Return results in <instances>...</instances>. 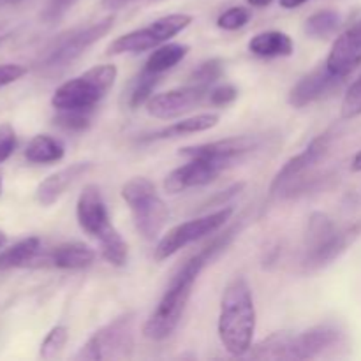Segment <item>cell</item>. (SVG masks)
Returning <instances> with one entry per match:
<instances>
[{"label": "cell", "instance_id": "cell-1", "mask_svg": "<svg viewBox=\"0 0 361 361\" xmlns=\"http://www.w3.org/2000/svg\"><path fill=\"white\" fill-rule=\"evenodd\" d=\"M236 233H238V226H233L226 233L215 236L208 245H204L200 252L189 257L176 270V274L169 281L168 289H166L161 302H159L157 309L154 310V314L145 323V337L155 342L166 341V338L171 337L173 331L178 328L180 321H182L183 312H185L187 303H189L190 296H192L194 284H196L200 274L222 250H226V247L233 242Z\"/></svg>", "mask_w": 361, "mask_h": 361}, {"label": "cell", "instance_id": "cell-2", "mask_svg": "<svg viewBox=\"0 0 361 361\" xmlns=\"http://www.w3.org/2000/svg\"><path fill=\"white\" fill-rule=\"evenodd\" d=\"M219 338L231 356H245L256 334V307L249 282L235 277L222 293L219 312Z\"/></svg>", "mask_w": 361, "mask_h": 361}, {"label": "cell", "instance_id": "cell-3", "mask_svg": "<svg viewBox=\"0 0 361 361\" xmlns=\"http://www.w3.org/2000/svg\"><path fill=\"white\" fill-rule=\"evenodd\" d=\"M76 217L80 228L99 242L102 257L113 267H126L129 247L109 221L101 189L94 183H88L81 190L76 203Z\"/></svg>", "mask_w": 361, "mask_h": 361}, {"label": "cell", "instance_id": "cell-4", "mask_svg": "<svg viewBox=\"0 0 361 361\" xmlns=\"http://www.w3.org/2000/svg\"><path fill=\"white\" fill-rule=\"evenodd\" d=\"M118 69L113 63H102L88 69L87 73L66 81L55 90L51 97L56 111H94L95 106L108 95L115 85Z\"/></svg>", "mask_w": 361, "mask_h": 361}, {"label": "cell", "instance_id": "cell-5", "mask_svg": "<svg viewBox=\"0 0 361 361\" xmlns=\"http://www.w3.org/2000/svg\"><path fill=\"white\" fill-rule=\"evenodd\" d=\"M358 233L360 226L338 231L330 215L314 212L307 222L305 256L302 259L303 270L314 271L334 263L348 249L349 243H353Z\"/></svg>", "mask_w": 361, "mask_h": 361}, {"label": "cell", "instance_id": "cell-6", "mask_svg": "<svg viewBox=\"0 0 361 361\" xmlns=\"http://www.w3.org/2000/svg\"><path fill=\"white\" fill-rule=\"evenodd\" d=\"M122 197L133 214V221L145 240L161 235L169 219V208L155 190V185L145 176L130 178L122 187Z\"/></svg>", "mask_w": 361, "mask_h": 361}, {"label": "cell", "instance_id": "cell-7", "mask_svg": "<svg viewBox=\"0 0 361 361\" xmlns=\"http://www.w3.org/2000/svg\"><path fill=\"white\" fill-rule=\"evenodd\" d=\"M113 23H115V18L108 16L104 20L87 25V27L71 28V30L56 35L39 55L37 69L56 71L67 67L74 60L80 59L92 44L101 41L111 30Z\"/></svg>", "mask_w": 361, "mask_h": 361}, {"label": "cell", "instance_id": "cell-8", "mask_svg": "<svg viewBox=\"0 0 361 361\" xmlns=\"http://www.w3.org/2000/svg\"><path fill=\"white\" fill-rule=\"evenodd\" d=\"M134 335H136V314H123L106 326L99 328L85 342L76 355V360L101 361L130 358L134 351Z\"/></svg>", "mask_w": 361, "mask_h": 361}, {"label": "cell", "instance_id": "cell-9", "mask_svg": "<svg viewBox=\"0 0 361 361\" xmlns=\"http://www.w3.org/2000/svg\"><path fill=\"white\" fill-rule=\"evenodd\" d=\"M192 23L190 14H168L148 27L137 28V30L123 34L116 37L111 44L108 46V55H122V53H141L147 49L157 48L162 42H168L169 39L175 37L182 30H185Z\"/></svg>", "mask_w": 361, "mask_h": 361}, {"label": "cell", "instance_id": "cell-10", "mask_svg": "<svg viewBox=\"0 0 361 361\" xmlns=\"http://www.w3.org/2000/svg\"><path fill=\"white\" fill-rule=\"evenodd\" d=\"M231 215L233 208L226 207L214 212V214L203 215V217L192 219V221H187L183 222V224L175 226V228L169 229V231L162 236L161 242L155 247V261L168 259V257L175 256L178 250H182L183 247H187L189 243L197 242V240L204 238V236L208 235H214L215 231H219V229L231 219Z\"/></svg>", "mask_w": 361, "mask_h": 361}, {"label": "cell", "instance_id": "cell-11", "mask_svg": "<svg viewBox=\"0 0 361 361\" xmlns=\"http://www.w3.org/2000/svg\"><path fill=\"white\" fill-rule=\"evenodd\" d=\"M231 162L222 161V159L212 157H194L180 168L173 169L164 180V189L169 194H178L182 190L192 189V187L207 185L214 182Z\"/></svg>", "mask_w": 361, "mask_h": 361}, {"label": "cell", "instance_id": "cell-12", "mask_svg": "<svg viewBox=\"0 0 361 361\" xmlns=\"http://www.w3.org/2000/svg\"><path fill=\"white\" fill-rule=\"evenodd\" d=\"M208 92L210 90L207 87H200V85L175 88V90L164 92V94L152 95L150 101L147 102V109L155 118H178L203 104L204 99H208Z\"/></svg>", "mask_w": 361, "mask_h": 361}, {"label": "cell", "instance_id": "cell-13", "mask_svg": "<svg viewBox=\"0 0 361 361\" xmlns=\"http://www.w3.org/2000/svg\"><path fill=\"white\" fill-rule=\"evenodd\" d=\"M330 143L331 136L328 133L319 134L317 137H314V140L307 145L305 150L289 159V161L282 166L281 171L274 176L270 185V194L282 192V190H284L286 187L291 185L302 173H305L307 169L312 168L317 161H321V159L326 155Z\"/></svg>", "mask_w": 361, "mask_h": 361}, {"label": "cell", "instance_id": "cell-14", "mask_svg": "<svg viewBox=\"0 0 361 361\" xmlns=\"http://www.w3.org/2000/svg\"><path fill=\"white\" fill-rule=\"evenodd\" d=\"M361 63V20L335 39L326 67L338 78H348Z\"/></svg>", "mask_w": 361, "mask_h": 361}, {"label": "cell", "instance_id": "cell-15", "mask_svg": "<svg viewBox=\"0 0 361 361\" xmlns=\"http://www.w3.org/2000/svg\"><path fill=\"white\" fill-rule=\"evenodd\" d=\"M259 147V140L256 136H233L226 140L210 141V143L192 145V147L180 148L178 154L182 157L194 159V157H212L222 159V161L235 162L236 159L250 154Z\"/></svg>", "mask_w": 361, "mask_h": 361}, {"label": "cell", "instance_id": "cell-16", "mask_svg": "<svg viewBox=\"0 0 361 361\" xmlns=\"http://www.w3.org/2000/svg\"><path fill=\"white\" fill-rule=\"evenodd\" d=\"M342 331L335 324H317L303 334H295L291 345V360H314L324 355L341 342Z\"/></svg>", "mask_w": 361, "mask_h": 361}, {"label": "cell", "instance_id": "cell-17", "mask_svg": "<svg viewBox=\"0 0 361 361\" xmlns=\"http://www.w3.org/2000/svg\"><path fill=\"white\" fill-rule=\"evenodd\" d=\"M342 81H344V78L335 76V74L328 69L326 63H324V67L321 66L317 67V69H314L312 73L303 76L302 80L291 88L288 97L289 104L296 109L305 108V106L312 104L317 99L324 97V95L330 94L331 90H335Z\"/></svg>", "mask_w": 361, "mask_h": 361}, {"label": "cell", "instance_id": "cell-18", "mask_svg": "<svg viewBox=\"0 0 361 361\" xmlns=\"http://www.w3.org/2000/svg\"><path fill=\"white\" fill-rule=\"evenodd\" d=\"M92 169V162H74V164L67 166V168L60 169V171L53 173V175L46 176L35 190V197L42 207H51L55 204L60 197L66 194V190L73 185L74 182L87 175Z\"/></svg>", "mask_w": 361, "mask_h": 361}, {"label": "cell", "instance_id": "cell-19", "mask_svg": "<svg viewBox=\"0 0 361 361\" xmlns=\"http://www.w3.org/2000/svg\"><path fill=\"white\" fill-rule=\"evenodd\" d=\"M249 51L256 56H263V59L291 56L295 53V42L286 32H259L249 41Z\"/></svg>", "mask_w": 361, "mask_h": 361}, {"label": "cell", "instance_id": "cell-20", "mask_svg": "<svg viewBox=\"0 0 361 361\" xmlns=\"http://www.w3.org/2000/svg\"><path fill=\"white\" fill-rule=\"evenodd\" d=\"M49 261L59 270H83L94 263L95 252L85 243H62L53 249Z\"/></svg>", "mask_w": 361, "mask_h": 361}, {"label": "cell", "instance_id": "cell-21", "mask_svg": "<svg viewBox=\"0 0 361 361\" xmlns=\"http://www.w3.org/2000/svg\"><path fill=\"white\" fill-rule=\"evenodd\" d=\"M219 123V115L215 113H203V115L190 116V118L180 120V122L171 123L169 127L152 133L150 136L145 137V141H157V140H168V137H180L187 136V134L204 133L208 129H214Z\"/></svg>", "mask_w": 361, "mask_h": 361}, {"label": "cell", "instance_id": "cell-22", "mask_svg": "<svg viewBox=\"0 0 361 361\" xmlns=\"http://www.w3.org/2000/svg\"><path fill=\"white\" fill-rule=\"evenodd\" d=\"M66 155V147L56 137L48 134H37L25 148V159L32 164H51L62 161Z\"/></svg>", "mask_w": 361, "mask_h": 361}, {"label": "cell", "instance_id": "cell-23", "mask_svg": "<svg viewBox=\"0 0 361 361\" xmlns=\"http://www.w3.org/2000/svg\"><path fill=\"white\" fill-rule=\"evenodd\" d=\"M295 334L291 331H277L270 337L263 338L257 345L250 348V356L254 360H291V345Z\"/></svg>", "mask_w": 361, "mask_h": 361}, {"label": "cell", "instance_id": "cell-24", "mask_svg": "<svg viewBox=\"0 0 361 361\" xmlns=\"http://www.w3.org/2000/svg\"><path fill=\"white\" fill-rule=\"evenodd\" d=\"M190 48L187 44H180V42H169V44L161 46V48L154 49L150 56L147 59L145 69L147 73L152 74H162L166 71L173 69L176 63L182 62L187 55H189Z\"/></svg>", "mask_w": 361, "mask_h": 361}, {"label": "cell", "instance_id": "cell-25", "mask_svg": "<svg viewBox=\"0 0 361 361\" xmlns=\"http://www.w3.org/2000/svg\"><path fill=\"white\" fill-rule=\"evenodd\" d=\"M39 249H41V240L37 236H28V238L14 243L13 247L0 252V271L30 263L35 254L39 252Z\"/></svg>", "mask_w": 361, "mask_h": 361}, {"label": "cell", "instance_id": "cell-26", "mask_svg": "<svg viewBox=\"0 0 361 361\" xmlns=\"http://www.w3.org/2000/svg\"><path fill=\"white\" fill-rule=\"evenodd\" d=\"M341 27V14L337 11L324 9L314 13L305 21V34L314 39H328Z\"/></svg>", "mask_w": 361, "mask_h": 361}, {"label": "cell", "instance_id": "cell-27", "mask_svg": "<svg viewBox=\"0 0 361 361\" xmlns=\"http://www.w3.org/2000/svg\"><path fill=\"white\" fill-rule=\"evenodd\" d=\"M67 341H69V330L62 324L51 328L48 331V335L42 341L41 349H39V356L42 360H55L62 355L63 348H66Z\"/></svg>", "mask_w": 361, "mask_h": 361}, {"label": "cell", "instance_id": "cell-28", "mask_svg": "<svg viewBox=\"0 0 361 361\" xmlns=\"http://www.w3.org/2000/svg\"><path fill=\"white\" fill-rule=\"evenodd\" d=\"M159 80H161V74H152V73H147V71H143L141 73V76L137 78V81L134 83L133 90H130L129 94V106L130 108H140L141 104H145V102L150 101L152 97V92H154V88L157 87Z\"/></svg>", "mask_w": 361, "mask_h": 361}, {"label": "cell", "instance_id": "cell-29", "mask_svg": "<svg viewBox=\"0 0 361 361\" xmlns=\"http://www.w3.org/2000/svg\"><path fill=\"white\" fill-rule=\"evenodd\" d=\"M222 74H224V62L221 59H210L200 63V67L190 74L189 81L190 85H200V87L210 88V85L221 80Z\"/></svg>", "mask_w": 361, "mask_h": 361}, {"label": "cell", "instance_id": "cell-30", "mask_svg": "<svg viewBox=\"0 0 361 361\" xmlns=\"http://www.w3.org/2000/svg\"><path fill=\"white\" fill-rule=\"evenodd\" d=\"M55 123L59 127H62L63 130H69V133H81V130H87L90 127V113L88 111H59V115L55 116Z\"/></svg>", "mask_w": 361, "mask_h": 361}, {"label": "cell", "instance_id": "cell-31", "mask_svg": "<svg viewBox=\"0 0 361 361\" xmlns=\"http://www.w3.org/2000/svg\"><path fill=\"white\" fill-rule=\"evenodd\" d=\"M250 18H252V11L247 7H229L217 18V27L224 28V30H238L249 23Z\"/></svg>", "mask_w": 361, "mask_h": 361}, {"label": "cell", "instance_id": "cell-32", "mask_svg": "<svg viewBox=\"0 0 361 361\" xmlns=\"http://www.w3.org/2000/svg\"><path fill=\"white\" fill-rule=\"evenodd\" d=\"M342 118H356L361 115V76L348 88L342 101Z\"/></svg>", "mask_w": 361, "mask_h": 361}, {"label": "cell", "instance_id": "cell-33", "mask_svg": "<svg viewBox=\"0 0 361 361\" xmlns=\"http://www.w3.org/2000/svg\"><path fill=\"white\" fill-rule=\"evenodd\" d=\"M78 0H48V4L42 9L41 18L46 23H55V21L62 20L67 14V11L76 4Z\"/></svg>", "mask_w": 361, "mask_h": 361}, {"label": "cell", "instance_id": "cell-34", "mask_svg": "<svg viewBox=\"0 0 361 361\" xmlns=\"http://www.w3.org/2000/svg\"><path fill=\"white\" fill-rule=\"evenodd\" d=\"M18 147V137L11 123H0V164L14 154Z\"/></svg>", "mask_w": 361, "mask_h": 361}, {"label": "cell", "instance_id": "cell-35", "mask_svg": "<svg viewBox=\"0 0 361 361\" xmlns=\"http://www.w3.org/2000/svg\"><path fill=\"white\" fill-rule=\"evenodd\" d=\"M236 97H238V90L233 85H221L208 92V102L212 106H228L235 102Z\"/></svg>", "mask_w": 361, "mask_h": 361}, {"label": "cell", "instance_id": "cell-36", "mask_svg": "<svg viewBox=\"0 0 361 361\" xmlns=\"http://www.w3.org/2000/svg\"><path fill=\"white\" fill-rule=\"evenodd\" d=\"M27 73L28 69L25 66H21V63H2L0 66V88L21 80Z\"/></svg>", "mask_w": 361, "mask_h": 361}, {"label": "cell", "instance_id": "cell-37", "mask_svg": "<svg viewBox=\"0 0 361 361\" xmlns=\"http://www.w3.org/2000/svg\"><path fill=\"white\" fill-rule=\"evenodd\" d=\"M133 0H102V7L108 11H118L122 9V7H126L127 4H130Z\"/></svg>", "mask_w": 361, "mask_h": 361}, {"label": "cell", "instance_id": "cell-38", "mask_svg": "<svg viewBox=\"0 0 361 361\" xmlns=\"http://www.w3.org/2000/svg\"><path fill=\"white\" fill-rule=\"evenodd\" d=\"M13 34H14V28L11 27V25L0 23V44H4V42H6Z\"/></svg>", "mask_w": 361, "mask_h": 361}, {"label": "cell", "instance_id": "cell-39", "mask_svg": "<svg viewBox=\"0 0 361 361\" xmlns=\"http://www.w3.org/2000/svg\"><path fill=\"white\" fill-rule=\"evenodd\" d=\"M305 2H309V0H281V6L284 9H295V7L303 6Z\"/></svg>", "mask_w": 361, "mask_h": 361}, {"label": "cell", "instance_id": "cell-40", "mask_svg": "<svg viewBox=\"0 0 361 361\" xmlns=\"http://www.w3.org/2000/svg\"><path fill=\"white\" fill-rule=\"evenodd\" d=\"M351 168H353V171H356V173L361 171V152H358V154L355 155V159H353Z\"/></svg>", "mask_w": 361, "mask_h": 361}, {"label": "cell", "instance_id": "cell-41", "mask_svg": "<svg viewBox=\"0 0 361 361\" xmlns=\"http://www.w3.org/2000/svg\"><path fill=\"white\" fill-rule=\"evenodd\" d=\"M247 2L254 7H264V6H268V4L274 2V0H247Z\"/></svg>", "mask_w": 361, "mask_h": 361}, {"label": "cell", "instance_id": "cell-42", "mask_svg": "<svg viewBox=\"0 0 361 361\" xmlns=\"http://www.w3.org/2000/svg\"><path fill=\"white\" fill-rule=\"evenodd\" d=\"M21 2V0H0V7H6V6H14V4Z\"/></svg>", "mask_w": 361, "mask_h": 361}, {"label": "cell", "instance_id": "cell-43", "mask_svg": "<svg viewBox=\"0 0 361 361\" xmlns=\"http://www.w3.org/2000/svg\"><path fill=\"white\" fill-rule=\"evenodd\" d=\"M6 242H7V236L4 235L2 231H0V247H4V245H6Z\"/></svg>", "mask_w": 361, "mask_h": 361}, {"label": "cell", "instance_id": "cell-44", "mask_svg": "<svg viewBox=\"0 0 361 361\" xmlns=\"http://www.w3.org/2000/svg\"><path fill=\"white\" fill-rule=\"evenodd\" d=\"M2 187H4V173L0 169V194H2Z\"/></svg>", "mask_w": 361, "mask_h": 361}]
</instances>
